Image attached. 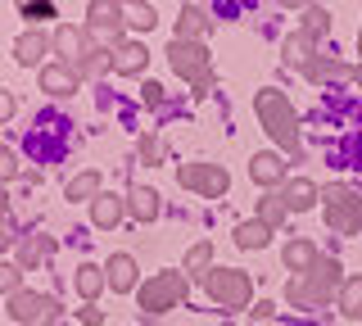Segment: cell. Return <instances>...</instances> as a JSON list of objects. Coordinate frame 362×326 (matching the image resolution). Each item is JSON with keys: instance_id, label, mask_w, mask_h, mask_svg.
<instances>
[{"instance_id": "cell-42", "label": "cell", "mask_w": 362, "mask_h": 326, "mask_svg": "<svg viewBox=\"0 0 362 326\" xmlns=\"http://www.w3.org/2000/svg\"><path fill=\"white\" fill-rule=\"evenodd\" d=\"M14 245H18L14 227H9V222H0V254H5V250H14Z\"/></svg>"}, {"instance_id": "cell-19", "label": "cell", "mask_w": 362, "mask_h": 326, "mask_svg": "<svg viewBox=\"0 0 362 326\" xmlns=\"http://www.w3.org/2000/svg\"><path fill=\"white\" fill-rule=\"evenodd\" d=\"M50 254H54L50 235H18V267H23V272H32V267L45 263Z\"/></svg>"}, {"instance_id": "cell-4", "label": "cell", "mask_w": 362, "mask_h": 326, "mask_svg": "<svg viewBox=\"0 0 362 326\" xmlns=\"http://www.w3.org/2000/svg\"><path fill=\"white\" fill-rule=\"evenodd\" d=\"M186 286L190 276L177 272V267H168V272H154L145 286H136V303H141L145 318H158V313H173L181 299H186Z\"/></svg>"}, {"instance_id": "cell-16", "label": "cell", "mask_w": 362, "mask_h": 326, "mask_svg": "<svg viewBox=\"0 0 362 326\" xmlns=\"http://www.w3.org/2000/svg\"><path fill=\"white\" fill-rule=\"evenodd\" d=\"M249 177H254L258 186H286V159L272 154V150L254 154V159H249Z\"/></svg>"}, {"instance_id": "cell-5", "label": "cell", "mask_w": 362, "mask_h": 326, "mask_svg": "<svg viewBox=\"0 0 362 326\" xmlns=\"http://www.w3.org/2000/svg\"><path fill=\"white\" fill-rule=\"evenodd\" d=\"M204 290H209V299L218 303L222 313H240V308H249V299H254V281H249V272H240V267H213V272L204 276Z\"/></svg>"}, {"instance_id": "cell-13", "label": "cell", "mask_w": 362, "mask_h": 326, "mask_svg": "<svg viewBox=\"0 0 362 326\" xmlns=\"http://www.w3.org/2000/svg\"><path fill=\"white\" fill-rule=\"evenodd\" d=\"M145 64H150V50H145L141 41H118V46H113V73H122V77H141V73H145Z\"/></svg>"}, {"instance_id": "cell-43", "label": "cell", "mask_w": 362, "mask_h": 326, "mask_svg": "<svg viewBox=\"0 0 362 326\" xmlns=\"http://www.w3.org/2000/svg\"><path fill=\"white\" fill-rule=\"evenodd\" d=\"M5 213H9V195H5V186H0V222H5Z\"/></svg>"}, {"instance_id": "cell-30", "label": "cell", "mask_w": 362, "mask_h": 326, "mask_svg": "<svg viewBox=\"0 0 362 326\" xmlns=\"http://www.w3.org/2000/svg\"><path fill=\"white\" fill-rule=\"evenodd\" d=\"M303 77H308V82H326V77H349V69L339 59H331V54H317L308 69H303Z\"/></svg>"}, {"instance_id": "cell-10", "label": "cell", "mask_w": 362, "mask_h": 326, "mask_svg": "<svg viewBox=\"0 0 362 326\" xmlns=\"http://www.w3.org/2000/svg\"><path fill=\"white\" fill-rule=\"evenodd\" d=\"M90 50V32L86 28H77V23H64V28H54V54H59V64H68L73 69L77 59Z\"/></svg>"}, {"instance_id": "cell-18", "label": "cell", "mask_w": 362, "mask_h": 326, "mask_svg": "<svg viewBox=\"0 0 362 326\" xmlns=\"http://www.w3.org/2000/svg\"><path fill=\"white\" fill-rule=\"evenodd\" d=\"M209 28H213V18L204 14V5H181V14H177V41H199Z\"/></svg>"}, {"instance_id": "cell-9", "label": "cell", "mask_w": 362, "mask_h": 326, "mask_svg": "<svg viewBox=\"0 0 362 326\" xmlns=\"http://www.w3.org/2000/svg\"><path fill=\"white\" fill-rule=\"evenodd\" d=\"M50 50H54V37H45L41 28H28V32L14 41V59L23 64V69H45L41 59H45Z\"/></svg>"}, {"instance_id": "cell-34", "label": "cell", "mask_w": 362, "mask_h": 326, "mask_svg": "<svg viewBox=\"0 0 362 326\" xmlns=\"http://www.w3.org/2000/svg\"><path fill=\"white\" fill-rule=\"evenodd\" d=\"M136 150H141V163H163V159H168V145L158 141V136H141V145H136Z\"/></svg>"}, {"instance_id": "cell-39", "label": "cell", "mask_w": 362, "mask_h": 326, "mask_svg": "<svg viewBox=\"0 0 362 326\" xmlns=\"http://www.w3.org/2000/svg\"><path fill=\"white\" fill-rule=\"evenodd\" d=\"M18 114V100H14V91H0V122H9Z\"/></svg>"}, {"instance_id": "cell-21", "label": "cell", "mask_w": 362, "mask_h": 326, "mask_svg": "<svg viewBox=\"0 0 362 326\" xmlns=\"http://www.w3.org/2000/svg\"><path fill=\"white\" fill-rule=\"evenodd\" d=\"M317 59V37H308V32H294V37H286V64H290V69H308V64Z\"/></svg>"}, {"instance_id": "cell-31", "label": "cell", "mask_w": 362, "mask_h": 326, "mask_svg": "<svg viewBox=\"0 0 362 326\" xmlns=\"http://www.w3.org/2000/svg\"><path fill=\"white\" fill-rule=\"evenodd\" d=\"M303 32H308V37H326V32H331V9L308 5L303 9Z\"/></svg>"}, {"instance_id": "cell-1", "label": "cell", "mask_w": 362, "mask_h": 326, "mask_svg": "<svg viewBox=\"0 0 362 326\" xmlns=\"http://www.w3.org/2000/svg\"><path fill=\"white\" fill-rule=\"evenodd\" d=\"M339 290H344V267H339V258H317L313 272L286 281V299L294 308H322V303L339 299Z\"/></svg>"}, {"instance_id": "cell-28", "label": "cell", "mask_w": 362, "mask_h": 326, "mask_svg": "<svg viewBox=\"0 0 362 326\" xmlns=\"http://www.w3.org/2000/svg\"><path fill=\"white\" fill-rule=\"evenodd\" d=\"M339 313L349 322H362V276H344V290H339Z\"/></svg>"}, {"instance_id": "cell-8", "label": "cell", "mask_w": 362, "mask_h": 326, "mask_svg": "<svg viewBox=\"0 0 362 326\" xmlns=\"http://www.w3.org/2000/svg\"><path fill=\"white\" fill-rule=\"evenodd\" d=\"M122 28H127V5H118V0H90L86 5V32L95 37V32H113V46H118Z\"/></svg>"}, {"instance_id": "cell-40", "label": "cell", "mask_w": 362, "mask_h": 326, "mask_svg": "<svg viewBox=\"0 0 362 326\" xmlns=\"http://www.w3.org/2000/svg\"><path fill=\"white\" fill-rule=\"evenodd\" d=\"M77 318H82L86 326H105V313H100L95 303H86V308H77Z\"/></svg>"}, {"instance_id": "cell-11", "label": "cell", "mask_w": 362, "mask_h": 326, "mask_svg": "<svg viewBox=\"0 0 362 326\" xmlns=\"http://www.w3.org/2000/svg\"><path fill=\"white\" fill-rule=\"evenodd\" d=\"M276 195H281V204H286L290 213H308V209L322 204V190H317L308 177H294V182H286Z\"/></svg>"}, {"instance_id": "cell-15", "label": "cell", "mask_w": 362, "mask_h": 326, "mask_svg": "<svg viewBox=\"0 0 362 326\" xmlns=\"http://www.w3.org/2000/svg\"><path fill=\"white\" fill-rule=\"evenodd\" d=\"M158 209H163V199H158L154 186H132L127 190V218L132 222H154Z\"/></svg>"}, {"instance_id": "cell-14", "label": "cell", "mask_w": 362, "mask_h": 326, "mask_svg": "<svg viewBox=\"0 0 362 326\" xmlns=\"http://www.w3.org/2000/svg\"><path fill=\"white\" fill-rule=\"evenodd\" d=\"M77 82H82V77H77L73 69H68V64H59V59H54V64H45V69H41V91H45V95H54V100L73 95V91H77Z\"/></svg>"}, {"instance_id": "cell-6", "label": "cell", "mask_w": 362, "mask_h": 326, "mask_svg": "<svg viewBox=\"0 0 362 326\" xmlns=\"http://www.w3.org/2000/svg\"><path fill=\"white\" fill-rule=\"evenodd\" d=\"M177 182L181 190H195L204 199H222L231 190V173L222 163H177Z\"/></svg>"}, {"instance_id": "cell-36", "label": "cell", "mask_w": 362, "mask_h": 326, "mask_svg": "<svg viewBox=\"0 0 362 326\" xmlns=\"http://www.w3.org/2000/svg\"><path fill=\"white\" fill-rule=\"evenodd\" d=\"M14 177H23V163L9 145H0V182H14Z\"/></svg>"}, {"instance_id": "cell-32", "label": "cell", "mask_w": 362, "mask_h": 326, "mask_svg": "<svg viewBox=\"0 0 362 326\" xmlns=\"http://www.w3.org/2000/svg\"><path fill=\"white\" fill-rule=\"evenodd\" d=\"M154 23H158V9H154V5H127V28L150 32Z\"/></svg>"}, {"instance_id": "cell-26", "label": "cell", "mask_w": 362, "mask_h": 326, "mask_svg": "<svg viewBox=\"0 0 362 326\" xmlns=\"http://www.w3.org/2000/svg\"><path fill=\"white\" fill-rule=\"evenodd\" d=\"M41 299H45L41 290H18V295L9 299V318L28 326V322H32V318H37V313H41Z\"/></svg>"}, {"instance_id": "cell-22", "label": "cell", "mask_w": 362, "mask_h": 326, "mask_svg": "<svg viewBox=\"0 0 362 326\" xmlns=\"http://www.w3.org/2000/svg\"><path fill=\"white\" fill-rule=\"evenodd\" d=\"M73 286H77V295H82L86 303H95V299H100V290L109 286V281H105V267H95V263H77Z\"/></svg>"}, {"instance_id": "cell-27", "label": "cell", "mask_w": 362, "mask_h": 326, "mask_svg": "<svg viewBox=\"0 0 362 326\" xmlns=\"http://www.w3.org/2000/svg\"><path fill=\"white\" fill-rule=\"evenodd\" d=\"M231 235H235V245H240V250H263V245L272 240V227H263L258 218H249V222H240Z\"/></svg>"}, {"instance_id": "cell-44", "label": "cell", "mask_w": 362, "mask_h": 326, "mask_svg": "<svg viewBox=\"0 0 362 326\" xmlns=\"http://www.w3.org/2000/svg\"><path fill=\"white\" fill-rule=\"evenodd\" d=\"M349 77H354V82H358V86H362V64H358V69H354V73H349Z\"/></svg>"}, {"instance_id": "cell-23", "label": "cell", "mask_w": 362, "mask_h": 326, "mask_svg": "<svg viewBox=\"0 0 362 326\" xmlns=\"http://www.w3.org/2000/svg\"><path fill=\"white\" fill-rule=\"evenodd\" d=\"M281 258H286V267H290L294 276H303V272H313V263H317L322 254H317L313 240H290L286 250H281Z\"/></svg>"}, {"instance_id": "cell-37", "label": "cell", "mask_w": 362, "mask_h": 326, "mask_svg": "<svg viewBox=\"0 0 362 326\" xmlns=\"http://www.w3.org/2000/svg\"><path fill=\"white\" fill-rule=\"evenodd\" d=\"M272 318H276V303H272V299H258V308L249 313V326H272Z\"/></svg>"}, {"instance_id": "cell-7", "label": "cell", "mask_w": 362, "mask_h": 326, "mask_svg": "<svg viewBox=\"0 0 362 326\" xmlns=\"http://www.w3.org/2000/svg\"><path fill=\"white\" fill-rule=\"evenodd\" d=\"M168 64H173V73L186 77L190 86H195L199 77L213 73V54H209V46H204V41H177V37H173V46H168Z\"/></svg>"}, {"instance_id": "cell-41", "label": "cell", "mask_w": 362, "mask_h": 326, "mask_svg": "<svg viewBox=\"0 0 362 326\" xmlns=\"http://www.w3.org/2000/svg\"><path fill=\"white\" fill-rule=\"evenodd\" d=\"M23 18H54V5H23Z\"/></svg>"}, {"instance_id": "cell-20", "label": "cell", "mask_w": 362, "mask_h": 326, "mask_svg": "<svg viewBox=\"0 0 362 326\" xmlns=\"http://www.w3.org/2000/svg\"><path fill=\"white\" fill-rule=\"evenodd\" d=\"M64 195L73 199V204H77V199H86V204H95V195H105V177H100L95 168H86V173H77L73 182L64 186Z\"/></svg>"}, {"instance_id": "cell-35", "label": "cell", "mask_w": 362, "mask_h": 326, "mask_svg": "<svg viewBox=\"0 0 362 326\" xmlns=\"http://www.w3.org/2000/svg\"><path fill=\"white\" fill-rule=\"evenodd\" d=\"M59 318H64L59 299H54V295H45V299H41V313H37V318H32L28 326H54V322H59Z\"/></svg>"}, {"instance_id": "cell-17", "label": "cell", "mask_w": 362, "mask_h": 326, "mask_svg": "<svg viewBox=\"0 0 362 326\" xmlns=\"http://www.w3.org/2000/svg\"><path fill=\"white\" fill-rule=\"evenodd\" d=\"M122 218H127V199H118V195H95V204H90V222H95L100 231H113Z\"/></svg>"}, {"instance_id": "cell-12", "label": "cell", "mask_w": 362, "mask_h": 326, "mask_svg": "<svg viewBox=\"0 0 362 326\" xmlns=\"http://www.w3.org/2000/svg\"><path fill=\"white\" fill-rule=\"evenodd\" d=\"M105 281L113 286V295H132L136 281H141V272H136V258H132V254H109Z\"/></svg>"}, {"instance_id": "cell-2", "label": "cell", "mask_w": 362, "mask_h": 326, "mask_svg": "<svg viewBox=\"0 0 362 326\" xmlns=\"http://www.w3.org/2000/svg\"><path fill=\"white\" fill-rule=\"evenodd\" d=\"M254 114H258V122L267 127V136L276 141L281 150L299 154V114H294V105L286 100V91L263 86V91L254 95Z\"/></svg>"}, {"instance_id": "cell-45", "label": "cell", "mask_w": 362, "mask_h": 326, "mask_svg": "<svg viewBox=\"0 0 362 326\" xmlns=\"http://www.w3.org/2000/svg\"><path fill=\"white\" fill-rule=\"evenodd\" d=\"M358 54H362V32H358Z\"/></svg>"}, {"instance_id": "cell-33", "label": "cell", "mask_w": 362, "mask_h": 326, "mask_svg": "<svg viewBox=\"0 0 362 326\" xmlns=\"http://www.w3.org/2000/svg\"><path fill=\"white\" fill-rule=\"evenodd\" d=\"M18 290H23V267H18V263H5V258H0V295L14 299Z\"/></svg>"}, {"instance_id": "cell-24", "label": "cell", "mask_w": 362, "mask_h": 326, "mask_svg": "<svg viewBox=\"0 0 362 326\" xmlns=\"http://www.w3.org/2000/svg\"><path fill=\"white\" fill-rule=\"evenodd\" d=\"M109 69H113V50H105V46H90L82 59L73 64V73H77V77H105Z\"/></svg>"}, {"instance_id": "cell-29", "label": "cell", "mask_w": 362, "mask_h": 326, "mask_svg": "<svg viewBox=\"0 0 362 326\" xmlns=\"http://www.w3.org/2000/svg\"><path fill=\"white\" fill-rule=\"evenodd\" d=\"M286 218H290V209L281 204V195H276V190L258 199V222H263V227H272V231H276V227H281Z\"/></svg>"}, {"instance_id": "cell-38", "label": "cell", "mask_w": 362, "mask_h": 326, "mask_svg": "<svg viewBox=\"0 0 362 326\" xmlns=\"http://www.w3.org/2000/svg\"><path fill=\"white\" fill-rule=\"evenodd\" d=\"M163 86L158 82H141V105H150V109H163Z\"/></svg>"}, {"instance_id": "cell-25", "label": "cell", "mask_w": 362, "mask_h": 326, "mask_svg": "<svg viewBox=\"0 0 362 326\" xmlns=\"http://www.w3.org/2000/svg\"><path fill=\"white\" fill-rule=\"evenodd\" d=\"M181 272H186V276H209L213 272V245L209 240H195V245H190V250H186V267H181Z\"/></svg>"}, {"instance_id": "cell-3", "label": "cell", "mask_w": 362, "mask_h": 326, "mask_svg": "<svg viewBox=\"0 0 362 326\" xmlns=\"http://www.w3.org/2000/svg\"><path fill=\"white\" fill-rule=\"evenodd\" d=\"M322 218L335 235H358L362 231V195L344 182H331L322 190Z\"/></svg>"}]
</instances>
